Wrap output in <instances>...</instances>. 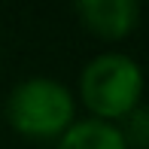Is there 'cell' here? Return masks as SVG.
<instances>
[{
  "label": "cell",
  "instance_id": "277c9868",
  "mask_svg": "<svg viewBox=\"0 0 149 149\" xmlns=\"http://www.w3.org/2000/svg\"><path fill=\"white\" fill-rule=\"evenodd\" d=\"M55 149H128L119 125L100 119H79L58 137Z\"/></svg>",
  "mask_w": 149,
  "mask_h": 149
},
{
  "label": "cell",
  "instance_id": "3957f363",
  "mask_svg": "<svg viewBox=\"0 0 149 149\" xmlns=\"http://www.w3.org/2000/svg\"><path fill=\"white\" fill-rule=\"evenodd\" d=\"M73 12L79 15L82 28L97 40L119 43L137 31L143 9L137 0H82L73 6Z\"/></svg>",
  "mask_w": 149,
  "mask_h": 149
},
{
  "label": "cell",
  "instance_id": "7a4b0ae2",
  "mask_svg": "<svg viewBox=\"0 0 149 149\" xmlns=\"http://www.w3.org/2000/svg\"><path fill=\"white\" fill-rule=\"evenodd\" d=\"M6 125L28 140H58L76 122V97L49 76H31L9 91L3 107Z\"/></svg>",
  "mask_w": 149,
  "mask_h": 149
},
{
  "label": "cell",
  "instance_id": "5b68a950",
  "mask_svg": "<svg viewBox=\"0 0 149 149\" xmlns=\"http://www.w3.org/2000/svg\"><path fill=\"white\" fill-rule=\"evenodd\" d=\"M128 149H149V107H137L119 125Z\"/></svg>",
  "mask_w": 149,
  "mask_h": 149
},
{
  "label": "cell",
  "instance_id": "6da1fadb",
  "mask_svg": "<svg viewBox=\"0 0 149 149\" xmlns=\"http://www.w3.org/2000/svg\"><path fill=\"white\" fill-rule=\"evenodd\" d=\"M146 76L140 64L125 52H100L79 73V100L91 119L122 122L140 107Z\"/></svg>",
  "mask_w": 149,
  "mask_h": 149
}]
</instances>
